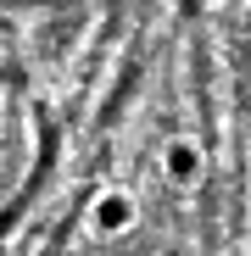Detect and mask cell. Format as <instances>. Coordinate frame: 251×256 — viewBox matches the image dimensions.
Segmentation results:
<instances>
[{
    "label": "cell",
    "mask_w": 251,
    "mask_h": 256,
    "mask_svg": "<svg viewBox=\"0 0 251 256\" xmlns=\"http://www.w3.org/2000/svg\"><path fill=\"white\" fill-rule=\"evenodd\" d=\"M45 162H51V117L28 90V78L0 67V218H12L34 195Z\"/></svg>",
    "instance_id": "6da1fadb"
}]
</instances>
